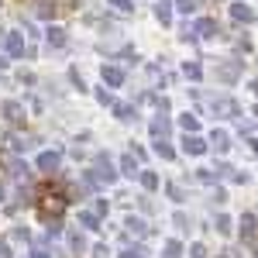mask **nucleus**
<instances>
[{"label": "nucleus", "instance_id": "6", "mask_svg": "<svg viewBox=\"0 0 258 258\" xmlns=\"http://www.w3.org/2000/svg\"><path fill=\"white\" fill-rule=\"evenodd\" d=\"M210 107L217 110V117H234V114H238V107H234V100H214Z\"/></svg>", "mask_w": 258, "mask_h": 258}, {"label": "nucleus", "instance_id": "11", "mask_svg": "<svg viewBox=\"0 0 258 258\" xmlns=\"http://www.w3.org/2000/svg\"><path fill=\"white\" fill-rule=\"evenodd\" d=\"M4 114H7V120H21L24 117V107L14 103V100H7V103H4Z\"/></svg>", "mask_w": 258, "mask_h": 258}, {"label": "nucleus", "instance_id": "21", "mask_svg": "<svg viewBox=\"0 0 258 258\" xmlns=\"http://www.w3.org/2000/svg\"><path fill=\"white\" fill-rule=\"evenodd\" d=\"M182 255V244H179V241H169V244H165V258H179Z\"/></svg>", "mask_w": 258, "mask_h": 258}, {"label": "nucleus", "instance_id": "26", "mask_svg": "<svg viewBox=\"0 0 258 258\" xmlns=\"http://www.w3.org/2000/svg\"><path fill=\"white\" fill-rule=\"evenodd\" d=\"M182 73H186V76H189V80H200V66H197V62H189V66H186V69H182Z\"/></svg>", "mask_w": 258, "mask_h": 258}, {"label": "nucleus", "instance_id": "22", "mask_svg": "<svg viewBox=\"0 0 258 258\" xmlns=\"http://www.w3.org/2000/svg\"><path fill=\"white\" fill-rule=\"evenodd\" d=\"M38 14H41V18H52V14H55V4H52V0H41Z\"/></svg>", "mask_w": 258, "mask_h": 258}, {"label": "nucleus", "instance_id": "33", "mask_svg": "<svg viewBox=\"0 0 258 258\" xmlns=\"http://www.w3.org/2000/svg\"><path fill=\"white\" fill-rule=\"evenodd\" d=\"M0 69H7V59H4V55H0Z\"/></svg>", "mask_w": 258, "mask_h": 258}, {"label": "nucleus", "instance_id": "18", "mask_svg": "<svg viewBox=\"0 0 258 258\" xmlns=\"http://www.w3.org/2000/svg\"><path fill=\"white\" fill-rule=\"evenodd\" d=\"M141 186L145 189H159V176L155 172H141Z\"/></svg>", "mask_w": 258, "mask_h": 258}, {"label": "nucleus", "instance_id": "30", "mask_svg": "<svg viewBox=\"0 0 258 258\" xmlns=\"http://www.w3.org/2000/svg\"><path fill=\"white\" fill-rule=\"evenodd\" d=\"M169 197H172V200H176V203H179V200H182V189H179V186H176V182H172V186H169Z\"/></svg>", "mask_w": 258, "mask_h": 258}, {"label": "nucleus", "instance_id": "17", "mask_svg": "<svg viewBox=\"0 0 258 258\" xmlns=\"http://www.w3.org/2000/svg\"><path fill=\"white\" fill-rule=\"evenodd\" d=\"M155 18H159L162 24H169V18H172V14H169V0H159V4H155Z\"/></svg>", "mask_w": 258, "mask_h": 258}, {"label": "nucleus", "instance_id": "4", "mask_svg": "<svg viewBox=\"0 0 258 258\" xmlns=\"http://www.w3.org/2000/svg\"><path fill=\"white\" fill-rule=\"evenodd\" d=\"M193 31H197L200 38H214V35H217V21H214V18H200Z\"/></svg>", "mask_w": 258, "mask_h": 258}, {"label": "nucleus", "instance_id": "25", "mask_svg": "<svg viewBox=\"0 0 258 258\" xmlns=\"http://www.w3.org/2000/svg\"><path fill=\"white\" fill-rule=\"evenodd\" d=\"M110 7H114V11H135L131 0H110Z\"/></svg>", "mask_w": 258, "mask_h": 258}, {"label": "nucleus", "instance_id": "12", "mask_svg": "<svg viewBox=\"0 0 258 258\" xmlns=\"http://www.w3.org/2000/svg\"><path fill=\"white\" fill-rule=\"evenodd\" d=\"M152 135H155V138H165V135H169V117H155L152 120Z\"/></svg>", "mask_w": 258, "mask_h": 258}, {"label": "nucleus", "instance_id": "8", "mask_svg": "<svg viewBox=\"0 0 258 258\" xmlns=\"http://www.w3.org/2000/svg\"><path fill=\"white\" fill-rule=\"evenodd\" d=\"M45 41H48V45H52V48H62V45H66V31H62V28H55V24H52V28H48V31H45Z\"/></svg>", "mask_w": 258, "mask_h": 258}, {"label": "nucleus", "instance_id": "28", "mask_svg": "<svg viewBox=\"0 0 258 258\" xmlns=\"http://www.w3.org/2000/svg\"><path fill=\"white\" fill-rule=\"evenodd\" d=\"M189 255H193V258H207V248H203V244H193Z\"/></svg>", "mask_w": 258, "mask_h": 258}, {"label": "nucleus", "instance_id": "19", "mask_svg": "<svg viewBox=\"0 0 258 258\" xmlns=\"http://www.w3.org/2000/svg\"><path fill=\"white\" fill-rule=\"evenodd\" d=\"M80 220H83V227H86V231H97V227H100L97 214H80Z\"/></svg>", "mask_w": 258, "mask_h": 258}, {"label": "nucleus", "instance_id": "1", "mask_svg": "<svg viewBox=\"0 0 258 258\" xmlns=\"http://www.w3.org/2000/svg\"><path fill=\"white\" fill-rule=\"evenodd\" d=\"M93 176L103 179V182H114L117 179V172H114V162H110V155H97V169H93Z\"/></svg>", "mask_w": 258, "mask_h": 258}, {"label": "nucleus", "instance_id": "34", "mask_svg": "<svg viewBox=\"0 0 258 258\" xmlns=\"http://www.w3.org/2000/svg\"><path fill=\"white\" fill-rule=\"evenodd\" d=\"M4 38H7V35H4V28H0V41H4Z\"/></svg>", "mask_w": 258, "mask_h": 258}, {"label": "nucleus", "instance_id": "7", "mask_svg": "<svg viewBox=\"0 0 258 258\" xmlns=\"http://www.w3.org/2000/svg\"><path fill=\"white\" fill-rule=\"evenodd\" d=\"M7 169H11V176H14V179H28V172H31V165H28L24 159H11V162H7Z\"/></svg>", "mask_w": 258, "mask_h": 258}, {"label": "nucleus", "instance_id": "3", "mask_svg": "<svg viewBox=\"0 0 258 258\" xmlns=\"http://www.w3.org/2000/svg\"><path fill=\"white\" fill-rule=\"evenodd\" d=\"M4 45H7V55H11V59H21V52H24V38H21L18 31H11V35L4 38Z\"/></svg>", "mask_w": 258, "mask_h": 258}, {"label": "nucleus", "instance_id": "2", "mask_svg": "<svg viewBox=\"0 0 258 258\" xmlns=\"http://www.w3.org/2000/svg\"><path fill=\"white\" fill-rule=\"evenodd\" d=\"M59 162H62L59 152H41V155H38V169L52 176V172H59Z\"/></svg>", "mask_w": 258, "mask_h": 258}, {"label": "nucleus", "instance_id": "13", "mask_svg": "<svg viewBox=\"0 0 258 258\" xmlns=\"http://www.w3.org/2000/svg\"><path fill=\"white\" fill-rule=\"evenodd\" d=\"M214 152H227V148H231V138H227V135H224V131H214Z\"/></svg>", "mask_w": 258, "mask_h": 258}, {"label": "nucleus", "instance_id": "36", "mask_svg": "<svg viewBox=\"0 0 258 258\" xmlns=\"http://www.w3.org/2000/svg\"><path fill=\"white\" fill-rule=\"evenodd\" d=\"M255 93H258V83H255Z\"/></svg>", "mask_w": 258, "mask_h": 258}, {"label": "nucleus", "instance_id": "16", "mask_svg": "<svg viewBox=\"0 0 258 258\" xmlns=\"http://www.w3.org/2000/svg\"><path fill=\"white\" fill-rule=\"evenodd\" d=\"M179 124H182V131H189V135H197V131H200V120L193 117V114H182Z\"/></svg>", "mask_w": 258, "mask_h": 258}, {"label": "nucleus", "instance_id": "24", "mask_svg": "<svg viewBox=\"0 0 258 258\" xmlns=\"http://www.w3.org/2000/svg\"><path fill=\"white\" fill-rule=\"evenodd\" d=\"M217 231H220V234H231V217L220 214V217H217Z\"/></svg>", "mask_w": 258, "mask_h": 258}, {"label": "nucleus", "instance_id": "20", "mask_svg": "<svg viewBox=\"0 0 258 258\" xmlns=\"http://www.w3.org/2000/svg\"><path fill=\"white\" fill-rule=\"evenodd\" d=\"M155 155H162V159H172L176 152H172V148L165 145V138H162V141H155Z\"/></svg>", "mask_w": 258, "mask_h": 258}, {"label": "nucleus", "instance_id": "5", "mask_svg": "<svg viewBox=\"0 0 258 258\" xmlns=\"http://www.w3.org/2000/svg\"><path fill=\"white\" fill-rule=\"evenodd\" d=\"M100 76H103L107 86H120V83H124V73H120L117 66H103V69H100Z\"/></svg>", "mask_w": 258, "mask_h": 258}, {"label": "nucleus", "instance_id": "29", "mask_svg": "<svg viewBox=\"0 0 258 258\" xmlns=\"http://www.w3.org/2000/svg\"><path fill=\"white\" fill-rule=\"evenodd\" d=\"M110 255V248H107V244H97V248H93V258H107Z\"/></svg>", "mask_w": 258, "mask_h": 258}, {"label": "nucleus", "instance_id": "9", "mask_svg": "<svg viewBox=\"0 0 258 258\" xmlns=\"http://www.w3.org/2000/svg\"><path fill=\"white\" fill-rule=\"evenodd\" d=\"M182 148H186L189 155H203V152H207V145H203V141H200L197 135H189V138L182 141Z\"/></svg>", "mask_w": 258, "mask_h": 258}, {"label": "nucleus", "instance_id": "35", "mask_svg": "<svg viewBox=\"0 0 258 258\" xmlns=\"http://www.w3.org/2000/svg\"><path fill=\"white\" fill-rule=\"evenodd\" d=\"M0 200H4V186H0Z\"/></svg>", "mask_w": 258, "mask_h": 258}, {"label": "nucleus", "instance_id": "32", "mask_svg": "<svg viewBox=\"0 0 258 258\" xmlns=\"http://www.w3.org/2000/svg\"><path fill=\"white\" fill-rule=\"evenodd\" d=\"M31 258H48V255H45V251H35V255H31Z\"/></svg>", "mask_w": 258, "mask_h": 258}, {"label": "nucleus", "instance_id": "15", "mask_svg": "<svg viewBox=\"0 0 258 258\" xmlns=\"http://www.w3.org/2000/svg\"><path fill=\"white\" fill-rule=\"evenodd\" d=\"M241 234H244V238H255V217H251V214L241 217Z\"/></svg>", "mask_w": 258, "mask_h": 258}, {"label": "nucleus", "instance_id": "23", "mask_svg": "<svg viewBox=\"0 0 258 258\" xmlns=\"http://www.w3.org/2000/svg\"><path fill=\"white\" fill-rule=\"evenodd\" d=\"M127 231H135V234H145V224L138 217H127Z\"/></svg>", "mask_w": 258, "mask_h": 258}, {"label": "nucleus", "instance_id": "14", "mask_svg": "<svg viewBox=\"0 0 258 258\" xmlns=\"http://www.w3.org/2000/svg\"><path fill=\"white\" fill-rule=\"evenodd\" d=\"M120 169H124V176H138V162L131 159V152L120 159Z\"/></svg>", "mask_w": 258, "mask_h": 258}, {"label": "nucleus", "instance_id": "27", "mask_svg": "<svg viewBox=\"0 0 258 258\" xmlns=\"http://www.w3.org/2000/svg\"><path fill=\"white\" fill-rule=\"evenodd\" d=\"M97 100H100V103H103V107H110V103H114V97H110L107 90H97Z\"/></svg>", "mask_w": 258, "mask_h": 258}, {"label": "nucleus", "instance_id": "10", "mask_svg": "<svg viewBox=\"0 0 258 258\" xmlns=\"http://www.w3.org/2000/svg\"><path fill=\"white\" fill-rule=\"evenodd\" d=\"M231 14H234V21H244V24H248V21H255V11H251V7H244V4H234V7H231Z\"/></svg>", "mask_w": 258, "mask_h": 258}, {"label": "nucleus", "instance_id": "31", "mask_svg": "<svg viewBox=\"0 0 258 258\" xmlns=\"http://www.w3.org/2000/svg\"><path fill=\"white\" fill-rule=\"evenodd\" d=\"M120 258H145V255H141V248H127V251H124Z\"/></svg>", "mask_w": 258, "mask_h": 258}]
</instances>
